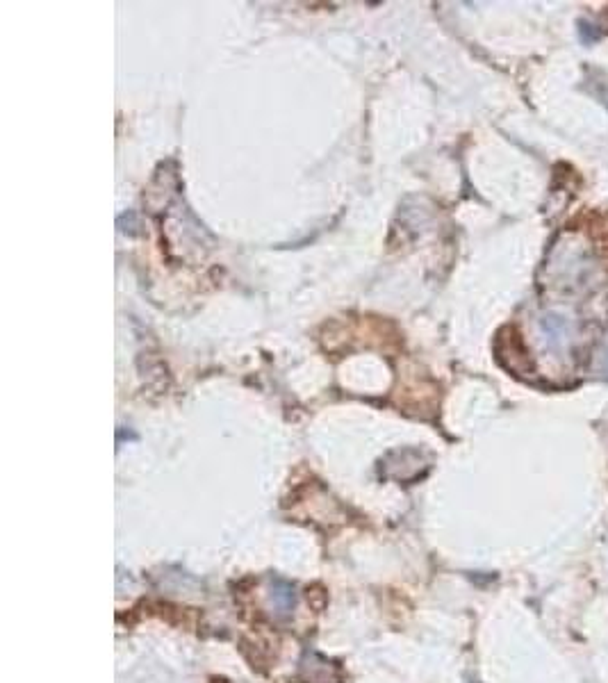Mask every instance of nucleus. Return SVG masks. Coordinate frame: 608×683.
<instances>
[{"label": "nucleus", "instance_id": "f257e3e1", "mask_svg": "<svg viewBox=\"0 0 608 683\" xmlns=\"http://www.w3.org/2000/svg\"><path fill=\"white\" fill-rule=\"evenodd\" d=\"M549 281L565 292H579L593 283L595 260L590 251L577 240H561L549 255Z\"/></svg>", "mask_w": 608, "mask_h": 683}, {"label": "nucleus", "instance_id": "f03ea898", "mask_svg": "<svg viewBox=\"0 0 608 683\" xmlns=\"http://www.w3.org/2000/svg\"><path fill=\"white\" fill-rule=\"evenodd\" d=\"M540 333L549 351L556 353V356H565L572 347L574 337H577V322L563 315V312H547L540 319Z\"/></svg>", "mask_w": 608, "mask_h": 683}, {"label": "nucleus", "instance_id": "7ed1b4c3", "mask_svg": "<svg viewBox=\"0 0 608 683\" xmlns=\"http://www.w3.org/2000/svg\"><path fill=\"white\" fill-rule=\"evenodd\" d=\"M593 369H595V374H599L602 378H608V337L602 344H599V349L595 351Z\"/></svg>", "mask_w": 608, "mask_h": 683}, {"label": "nucleus", "instance_id": "20e7f679", "mask_svg": "<svg viewBox=\"0 0 608 683\" xmlns=\"http://www.w3.org/2000/svg\"><path fill=\"white\" fill-rule=\"evenodd\" d=\"M602 98H604V103L608 105V85H606V89H604V94H602Z\"/></svg>", "mask_w": 608, "mask_h": 683}]
</instances>
